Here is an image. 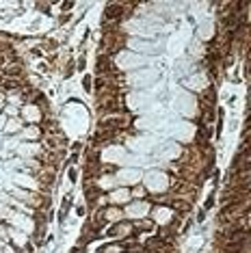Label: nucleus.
Wrapping results in <instances>:
<instances>
[{"instance_id": "423d86ee", "label": "nucleus", "mask_w": 251, "mask_h": 253, "mask_svg": "<svg viewBox=\"0 0 251 253\" xmlns=\"http://www.w3.org/2000/svg\"><path fill=\"white\" fill-rule=\"evenodd\" d=\"M20 119L26 121L28 126H39L42 119H43V110L35 102H26L22 108H20Z\"/></svg>"}, {"instance_id": "f03ea898", "label": "nucleus", "mask_w": 251, "mask_h": 253, "mask_svg": "<svg viewBox=\"0 0 251 253\" xmlns=\"http://www.w3.org/2000/svg\"><path fill=\"white\" fill-rule=\"evenodd\" d=\"M156 78H158V72L154 67H149V69H137L134 74H126L124 76V83L130 84V87L143 89V87H149V84H152Z\"/></svg>"}, {"instance_id": "f3484780", "label": "nucleus", "mask_w": 251, "mask_h": 253, "mask_svg": "<svg viewBox=\"0 0 251 253\" xmlns=\"http://www.w3.org/2000/svg\"><path fill=\"white\" fill-rule=\"evenodd\" d=\"M22 119H7V126H4V132L2 134H20L22 132Z\"/></svg>"}, {"instance_id": "bb28decb", "label": "nucleus", "mask_w": 251, "mask_h": 253, "mask_svg": "<svg viewBox=\"0 0 251 253\" xmlns=\"http://www.w3.org/2000/svg\"><path fill=\"white\" fill-rule=\"evenodd\" d=\"M124 253H130V251H124Z\"/></svg>"}, {"instance_id": "2eb2a0df", "label": "nucleus", "mask_w": 251, "mask_h": 253, "mask_svg": "<svg viewBox=\"0 0 251 253\" xmlns=\"http://www.w3.org/2000/svg\"><path fill=\"white\" fill-rule=\"evenodd\" d=\"M212 37H214V24L212 22L202 24V26L197 28V39L199 42H210Z\"/></svg>"}, {"instance_id": "4468645a", "label": "nucleus", "mask_w": 251, "mask_h": 253, "mask_svg": "<svg viewBox=\"0 0 251 253\" xmlns=\"http://www.w3.org/2000/svg\"><path fill=\"white\" fill-rule=\"evenodd\" d=\"M102 219L108 225L119 223V221H124V210L119 206H106V208H102Z\"/></svg>"}, {"instance_id": "6e6552de", "label": "nucleus", "mask_w": 251, "mask_h": 253, "mask_svg": "<svg viewBox=\"0 0 251 253\" xmlns=\"http://www.w3.org/2000/svg\"><path fill=\"white\" fill-rule=\"evenodd\" d=\"M16 154L18 158L28 160V158H43V148L39 143H18L16 145Z\"/></svg>"}, {"instance_id": "4be33fe9", "label": "nucleus", "mask_w": 251, "mask_h": 253, "mask_svg": "<svg viewBox=\"0 0 251 253\" xmlns=\"http://www.w3.org/2000/svg\"><path fill=\"white\" fill-rule=\"evenodd\" d=\"M69 180L78 182V169H76V167H72V169H69Z\"/></svg>"}, {"instance_id": "f8f14e48", "label": "nucleus", "mask_w": 251, "mask_h": 253, "mask_svg": "<svg viewBox=\"0 0 251 253\" xmlns=\"http://www.w3.org/2000/svg\"><path fill=\"white\" fill-rule=\"evenodd\" d=\"M93 189H98L100 193H110L113 189H117V180H115L113 173H100Z\"/></svg>"}, {"instance_id": "0eeeda50", "label": "nucleus", "mask_w": 251, "mask_h": 253, "mask_svg": "<svg viewBox=\"0 0 251 253\" xmlns=\"http://www.w3.org/2000/svg\"><path fill=\"white\" fill-rule=\"evenodd\" d=\"M13 186H18V189H24V190H31V193H39V182L35 178L33 173H26V171H18L16 175H13Z\"/></svg>"}, {"instance_id": "39448f33", "label": "nucleus", "mask_w": 251, "mask_h": 253, "mask_svg": "<svg viewBox=\"0 0 251 253\" xmlns=\"http://www.w3.org/2000/svg\"><path fill=\"white\" fill-rule=\"evenodd\" d=\"M149 216H152V223L158 225V227H169L175 219V212L171 210V206H165V204H158V206H152L149 210Z\"/></svg>"}, {"instance_id": "5701e85b", "label": "nucleus", "mask_w": 251, "mask_h": 253, "mask_svg": "<svg viewBox=\"0 0 251 253\" xmlns=\"http://www.w3.org/2000/svg\"><path fill=\"white\" fill-rule=\"evenodd\" d=\"M4 126H7V117L0 113V132H4Z\"/></svg>"}, {"instance_id": "20e7f679", "label": "nucleus", "mask_w": 251, "mask_h": 253, "mask_svg": "<svg viewBox=\"0 0 251 253\" xmlns=\"http://www.w3.org/2000/svg\"><path fill=\"white\" fill-rule=\"evenodd\" d=\"M149 210H152V204H149L147 199H132L130 204H126L124 208V216H128V219L132 221H141V219H147L149 216Z\"/></svg>"}, {"instance_id": "dca6fc26", "label": "nucleus", "mask_w": 251, "mask_h": 253, "mask_svg": "<svg viewBox=\"0 0 251 253\" xmlns=\"http://www.w3.org/2000/svg\"><path fill=\"white\" fill-rule=\"evenodd\" d=\"M124 251H126L124 242H115V240H106L98 249V253H124Z\"/></svg>"}, {"instance_id": "ddd939ff", "label": "nucleus", "mask_w": 251, "mask_h": 253, "mask_svg": "<svg viewBox=\"0 0 251 253\" xmlns=\"http://www.w3.org/2000/svg\"><path fill=\"white\" fill-rule=\"evenodd\" d=\"M20 139H24V143H39L43 139L42 126H26V128H22Z\"/></svg>"}, {"instance_id": "b1692460", "label": "nucleus", "mask_w": 251, "mask_h": 253, "mask_svg": "<svg viewBox=\"0 0 251 253\" xmlns=\"http://www.w3.org/2000/svg\"><path fill=\"white\" fill-rule=\"evenodd\" d=\"M204 219H206V210L202 208V210L197 212V223H204Z\"/></svg>"}, {"instance_id": "7ed1b4c3", "label": "nucleus", "mask_w": 251, "mask_h": 253, "mask_svg": "<svg viewBox=\"0 0 251 253\" xmlns=\"http://www.w3.org/2000/svg\"><path fill=\"white\" fill-rule=\"evenodd\" d=\"M115 180H117V186H126V189H132L139 182L143 180V169L139 167H122V169L115 171Z\"/></svg>"}, {"instance_id": "9b49d317", "label": "nucleus", "mask_w": 251, "mask_h": 253, "mask_svg": "<svg viewBox=\"0 0 251 253\" xmlns=\"http://www.w3.org/2000/svg\"><path fill=\"white\" fill-rule=\"evenodd\" d=\"M184 84L190 91H204V89H208V76H206V72H195L184 80Z\"/></svg>"}, {"instance_id": "9d476101", "label": "nucleus", "mask_w": 251, "mask_h": 253, "mask_svg": "<svg viewBox=\"0 0 251 253\" xmlns=\"http://www.w3.org/2000/svg\"><path fill=\"white\" fill-rule=\"evenodd\" d=\"M106 197H108V206H126V204L132 201V197H130V189H126V186H117V189H113Z\"/></svg>"}, {"instance_id": "6ab92c4d", "label": "nucleus", "mask_w": 251, "mask_h": 253, "mask_svg": "<svg viewBox=\"0 0 251 253\" xmlns=\"http://www.w3.org/2000/svg\"><path fill=\"white\" fill-rule=\"evenodd\" d=\"M91 83H93V76L91 74H84L83 80H80V87L87 91V93H91V91H93V84Z\"/></svg>"}, {"instance_id": "a878e982", "label": "nucleus", "mask_w": 251, "mask_h": 253, "mask_svg": "<svg viewBox=\"0 0 251 253\" xmlns=\"http://www.w3.org/2000/svg\"><path fill=\"white\" fill-rule=\"evenodd\" d=\"M69 253H84V247H83V245H78V247H74V249L69 251Z\"/></svg>"}, {"instance_id": "aec40b11", "label": "nucleus", "mask_w": 251, "mask_h": 253, "mask_svg": "<svg viewBox=\"0 0 251 253\" xmlns=\"http://www.w3.org/2000/svg\"><path fill=\"white\" fill-rule=\"evenodd\" d=\"M84 65H87V59L80 54V57H78V63H76V69H78V72H84Z\"/></svg>"}, {"instance_id": "a211bd4d", "label": "nucleus", "mask_w": 251, "mask_h": 253, "mask_svg": "<svg viewBox=\"0 0 251 253\" xmlns=\"http://www.w3.org/2000/svg\"><path fill=\"white\" fill-rule=\"evenodd\" d=\"M130 197H132V199H145V197H147V190H145V186H132V189H130Z\"/></svg>"}, {"instance_id": "393cba45", "label": "nucleus", "mask_w": 251, "mask_h": 253, "mask_svg": "<svg viewBox=\"0 0 251 253\" xmlns=\"http://www.w3.org/2000/svg\"><path fill=\"white\" fill-rule=\"evenodd\" d=\"M76 214H78V216H84V214H87V208H84V206H78V208H76Z\"/></svg>"}, {"instance_id": "1a4fd4ad", "label": "nucleus", "mask_w": 251, "mask_h": 253, "mask_svg": "<svg viewBox=\"0 0 251 253\" xmlns=\"http://www.w3.org/2000/svg\"><path fill=\"white\" fill-rule=\"evenodd\" d=\"M126 102H128V108H132V110H145L147 108V104H149V95L147 93H143V91H130L128 95H126Z\"/></svg>"}, {"instance_id": "412c9836", "label": "nucleus", "mask_w": 251, "mask_h": 253, "mask_svg": "<svg viewBox=\"0 0 251 253\" xmlns=\"http://www.w3.org/2000/svg\"><path fill=\"white\" fill-rule=\"evenodd\" d=\"M212 206H214V195H210V197H208V199H206V201H204V210H206V212H208L210 208H212Z\"/></svg>"}, {"instance_id": "f257e3e1", "label": "nucleus", "mask_w": 251, "mask_h": 253, "mask_svg": "<svg viewBox=\"0 0 251 253\" xmlns=\"http://www.w3.org/2000/svg\"><path fill=\"white\" fill-rule=\"evenodd\" d=\"M141 182H145V190H147V195L152 193L154 197H160V195H167L169 190H171L173 178L167 173V171L152 169L149 173H143Z\"/></svg>"}]
</instances>
